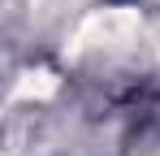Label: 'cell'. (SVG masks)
Segmentation results:
<instances>
[{
	"mask_svg": "<svg viewBox=\"0 0 160 156\" xmlns=\"http://www.w3.org/2000/svg\"><path fill=\"white\" fill-rule=\"evenodd\" d=\"M56 91V78L48 74V70H30V74H22V82L13 87V100H43V96H52Z\"/></svg>",
	"mask_w": 160,
	"mask_h": 156,
	"instance_id": "2",
	"label": "cell"
},
{
	"mask_svg": "<svg viewBox=\"0 0 160 156\" xmlns=\"http://www.w3.org/2000/svg\"><path fill=\"white\" fill-rule=\"evenodd\" d=\"M138 13L134 9H104V13H91L87 22L78 26L74 44H69V56H82L87 48H121L138 35Z\"/></svg>",
	"mask_w": 160,
	"mask_h": 156,
	"instance_id": "1",
	"label": "cell"
}]
</instances>
